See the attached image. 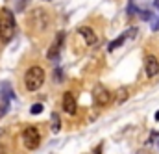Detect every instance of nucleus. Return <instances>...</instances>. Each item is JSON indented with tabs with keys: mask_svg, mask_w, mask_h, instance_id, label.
Wrapping results in <instances>:
<instances>
[{
	"mask_svg": "<svg viewBox=\"0 0 159 154\" xmlns=\"http://www.w3.org/2000/svg\"><path fill=\"white\" fill-rule=\"evenodd\" d=\"M154 7H156V9H159V0H154Z\"/></svg>",
	"mask_w": 159,
	"mask_h": 154,
	"instance_id": "19",
	"label": "nucleus"
},
{
	"mask_svg": "<svg viewBox=\"0 0 159 154\" xmlns=\"http://www.w3.org/2000/svg\"><path fill=\"white\" fill-rule=\"evenodd\" d=\"M78 34L81 36V37L85 39V43L89 45V46H93V45H96V41H98V37H96V34H94V30H91L89 26H81L78 30Z\"/></svg>",
	"mask_w": 159,
	"mask_h": 154,
	"instance_id": "8",
	"label": "nucleus"
},
{
	"mask_svg": "<svg viewBox=\"0 0 159 154\" xmlns=\"http://www.w3.org/2000/svg\"><path fill=\"white\" fill-rule=\"evenodd\" d=\"M9 112V99H4V97H0V119L6 115Z\"/></svg>",
	"mask_w": 159,
	"mask_h": 154,
	"instance_id": "14",
	"label": "nucleus"
},
{
	"mask_svg": "<svg viewBox=\"0 0 159 154\" xmlns=\"http://www.w3.org/2000/svg\"><path fill=\"white\" fill-rule=\"evenodd\" d=\"M156 121H159V110H157V113H156Z\"/></svg>",
	"mask_w": 159,
	"mask_h": 154,
	"instance_id": "20",
	"label": "nucleus"
},
{
	"mask_svg": "<svg viewBox=\"0 0 159 154\" xmlns=\"http://www.w3.org/2000/svg\"><path fill=\"white\" fill-rule=\"evenodd\" d=\"M128 97H129V93H128V89H126V87H119V89H117V93H115V100H117V104L126 102V100H128Z\"/></svg>",
	"mask_w": 159,
	"mask_h": 154,
	"instance_id": "10",
	"label": "nucleus"
},
{
	"mask_svg": "<svg viewBox=\"0 0 159 154\" xmlns=\"http://www.w3.org/2000/svg\"><path fill=\"white\" fill-rule=\"evenodd\" d=\"M44 84V71L39 65H32L26 75H24V85L28 91H37L41 85Z\"/></svg>",
	"mask_w": 159,
	"mask_h": 154,
	"instance_id": "2",
	"label": "nucleus"
},
{
	"mask_svg": "<svg viewBox=\"0 0 159 154\" xmlns=\"http://www.w3.org/2000/svg\"><path fill=\"white\" fill-rule=\"evenodd\" d=\"M63 41H65V32H57V36H56V39H54V43L50 45V48H48V52H46V58H48L50 61H54V60L59 58V54H61V46H63Z\"/></svg>",
	"mask_w": 159,
	"mask_h": 154,
	"instance_id": "5",
	"label": "nucleus"
},
{
	"mask_svg": "<svg viewBox=\"0 0 159 154\" xmlns=\"http://www.w3.org/2000/svg\"><path fill=\"white\" fill-rule=\"evenodd\" d=\"M126 34H122V36H119V37L115 39V41H113V43H109V45H107V50H109V52H113V50H115V48H119L120 45H122V43H124V41H126Z\"/></svg>",
	"mask_w": 159,
	"mask_h": 154,
	"instance_id": "12",
	"label": "nucleus"
},
{
	"mask_svg": "<svg viewBox=\"0 0 159 154\" xmlns=\"http://www.w3.org/2000/svg\"><path fill=\"white\" fill-rule=\"evenodd\" d=\"M113 99V93L104 85V84H96L93 89V102L96 106H107Z\"/></svg>",
	"mask_w": 159,
	"mask_h": 154,
	"instance_id": "4",
	"label": "nucleus"
},
{
	"mask_svg": "<svg viewBox=\"0 0 159 154\" xmlns=\"http://www.w3.org/2000/svg\"><path fill=\"white\" fill-rule=\"evenodd\" d=\"M15 30H17V26H15V17H13V13H11V9H7V7H4L2 11H0V41L6 45V43H9L13 36H15Z\"/></svg>",
	"mask_w": 159,
	"mask_h": 154,
	"instance_id": "1",
	"label": "nucleus"
},
{
	"mask_svg": "<svg viewBox=\"0 0 159 154\" xmlns=\"http://www.w3.org/2000/svg\"><path fill=\"white\" fill-rule=\"evenodd\" d=\"M133 13H135V6H133V0H129V2H128V15L131 17Z\"/></svg>",
	"mask_w": 159,
	"mask_h": 154,
	"instance_id": "16",
	"label": "nucleus"
},
{
	"mask_svg": "<svg viewBox=\"0 0 159 154\" xmlns=\"http://www.w3.org/2000/svg\"><path fill=\"white\" fill-rule=\"evenodd\" d=\"M34 21H35V24H39V28L43 30V28L50 22V17H48V13H46L43 7H37V9H35V15H34Z\"/></svg>",
	"mask_w": 159,
	"mask_h": 154,
	"instance_id": "9",
	"label": "nucleus"
},
{
	"mask_svg": "<svg viewBox=\"0 0 159 154\" xmlns=\"http://www.w3.org/2000/svg\"><path fill=\"white\" fill-rule=\"evenodd\" d=\"M144 71H146V76L148 78H154L159 75V60L156 56L148 54L144 58Z\"/></svg>",
	"mask_w": 159,
	"mask_h": 154,
	"instance_id": "6",
	"label": "nucleus"
},
{
	"mask_svg": "<svg viewBox=\"0 0 159 154\" xmlns=\"http://www.w3.org/2000/svg\"><path fill=\"white\" fill-rule=\"evenodd\" d=\"M63 110L69 115H76V99H74V95L70 91H67L63 95Z\"/></svg>",
	"mask_w": 159,
	"mask_h": 154,
	"instance_id": "7",
	"label": "nucleus"
},
{
	"mask_svg": "<svg viewBox=\"0 0 159 154\" xmlns=\"http://www.w3.org/2000/svg\"><path fill=\"white\" fill-rule=\"evenodd\" d=\"M56 80L61 82V69H56Z\"/></svg>",
	"mask_w": 159,
	"mask_h": 154,
	"instance_id": "18",
	"label": "nucleus"
},
{
	"mask_svg": "<svg viewBox=\"0 0 159 154\" xmlns=\"http://www.w3.org/2000/svg\"><path fill=\"white\" fill-rule=\"evenodd\" d=\"M0 95L4 97V99H15V95H13V91H11V85L7 84V82H4L2 85H0Z\"/></svg>",
	"mask_w": 159,
	"mask_h": 154,
	"instance_id": "11",
	"label": "nucleus"
},
{
	"mask_svg": "<svg viewBox=\"0 0 159 154\" xmlns=\"http://www.w3.org/2000/svg\"><path fill=\"white\" fill-rule=\"evenodd\" d=\"M152 32H159V19L152 21Z\"/></svg>",
	"mask_w": 159,
	"mask_h": 154,
	"instance_id": "17",
	"label": "nucleus"
},
{
	"mask_svg": "<svg viewBox=\"0 0 159 154\" xmlns=\"http://www.w3.org/2000/svg\"><path fill=\"white\" fill-rule=\"evenodd\" d=\"M22 143H24V147L30 149V151L39 149V145H41L39 130H37L35 126H26V128L22 130Z\"/></svg>",
	"mask_w": 159,
	"mask_h": 154,
	"instance_id": "3",
	"label": "nucleus"
},
{
	"mask_svg": "<svg viewBox=\"0 0 159 154\" xmlns=\"http://www.w3.org/2000/svg\"><path fill=\"white\" fill-rule=\"evenodd\" d=\"M52 132L54 134H57L59 130H61V119H59V115L57 113H52Z\"/></svg>",
	"mask_w": 159,
	"mask_h": 154,
	"instance_id": "13",
	"label": "nucleus"
},
{
	"mask_svg": "<svg viewBox=\"0 0 159 154\" xmlns=\"http://www.w3.org/2000/svg\"><path fill=\"white\" fill-rule=\"evenodd\" d=\"M41 112H43V104H34V106L30 108V113H32V115H37Z\"/></svg>",
	"mask_w": 159,
	"mask_h": 154,
	"instance_id": "15",
	"label": "nucleus"
}]
</instances>
